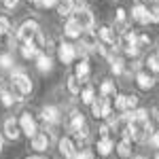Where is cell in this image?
<instances>
[{"mask_svg": "<svg viewBox=\"0 0 159 159\" xmlns=\"http://www.w3.org/2000/svg\"><path fill=\"white\" fill-rule=\"evenodd\" d=\"M21 55H24L25 60H32V57H38L40 55V51L34 43H24V47H21Z\"/></svg>", "mask_w": 159, "mask_h": 159, "instance_id": "2e32d148", "label": "cell"}, {"mask_svg": "<svg viewBox=\"0 0 159 159\" xmlns=\"http://www.w3.org/2000/svg\"><path fill=\"white\" fill-rule=\"evenodd\" d=\"M112 140L110 138H100L98 140V153L102 155V157H106V155H110V151H112Z\"/></svg>", "mask_w": 159, "mask_h": 159, "instance_id": "ac0fdd59", "label": "cell"}, {"mask_svg": "<svg viewBox=\"0 0 159 159\" xmlns=\"http://www.w3.org/2000/svg\"><path fill=\"white\" fill-rule=\"evenodd\" d=\"M13 100H15V98H13L9 91H7V93H2V104H4V106H11V104H13Z\"/></svg>", "mask_w": 159, "mask_h": 159, "instance_id": "d590c367", "label": "cell"}, {"mask_svg": "<svg viewBox=\"0 0 159 159\" xmlns=\"http://www.w3.org/2000/svg\"><path fill=\"white\" fill-rule=\"evenodd\" d=\"M117 153H119V157L127 159L132 155V142H129V140H121V142L117 144Z\"/></svg>", "mask_w": 159, "mask_h": 159, "instance_id": "44dd1931", "label": "cell"}, {"mask_svg": "<svg viewBox=\"0 0 159 159\" xmlns=\"http://www.w3.org/2000/svg\"><path fill=\"white\" fill-rule=\"evenodd\" d=\"M57 2H60V0H45L43 7H47V9H49V7H57Z\"/></svg>", "mask_w": 159, "mask_h": 159, "instance_id": "b9f144b4", "label": "cell"}, {"mask_svg": "<svg viewBox=\"0 0 159 159\" xmlns=\"http://www.w3.org/2000/svg\"><path fill=\"white\" fill-rule=\"evenodd\" d=\"M147 64H148V68H151L153 72H159V55H157V53L148 55V57H147Z\"/></svg>", "mask_w": 159, "mask_h": 159, "instance_id": "484cf974", "label": "cell"}, {"mask_svg": "<svg viewBox=\"0 0 159 159\" xmlns=\"http://www.w3.org/2000/svg\"><path fill=\"white\" fill-rule=\"evenodd\" d=\"M36 34H38V24L34 21V19H28V21L21 24L19 32H17V38H19L21 43H32Z\"/></svg>", "mask_w": 159, "mask_h": 159, "instance_id": "7a4b0ae2", "label": "cell"}, {"mask_svg": "<svg viewBox=\"0 0 159 159\" xmlns=\"http://www.w3.org/2000/svg\"><path fill=\"white\" fill-rule=\"evenodd\" d=\"M68 127L76 134L81 127H85V117H83L79 110H72V115H70V119H68Z\"/></svg>", "mask_w": 159, "mask_h": 159, "instance_id": "7c38bea8", "label": "cell"}, {"mask_svg": "<svg viewBox=\"0 0 159 159\" xmlns=\"http://www.w3.org/2000/svg\"><path fill=\"white\" fill-rule=\"evenodd\" d=\"M136 83H138L140 89H151V87L155 85V79H153L151 74H147V72H138L136 74Z\"/></svg>", "mask_w": 159, "mask_h": 159, "instance_id": "9a60e30c", "label": "cell"}, {"mask_svg": "<svg viewBox=\"0 0 159 159\" xmlns=\"http://www.w3.org/2000/svg\"><path fill=\"white\" fill-rule=\"evenodd\" d=\"M100 91H102V96H104V98L110 96V93H115V83H112V81H104V83L100 85Z\"/></svg>", "mask_w": 159, "mask_h": 159, "instance_id": "cb8c5ba5", "label": "cell"}, {"mask_svg": "<svg viewBox=\"0 0 159 159\" xmlns=\"http://www.w3.org/2000/svg\"><path fill=\"white\" fill-rule=\"evenodd\" d=\"M157 55H159V47H157Z\"/></svg>", "mask_w": 159, "mask_h": 159, "instance_id": "681fc988", "label": "cell"}, {"mask_svg": "<svg viewBox=\"0 0 159 159\" xmlns=\"http://www.w3.org/2000/svg\"><path fill=\"white\" fill-rule=\"evenodd\" d=\"M11 30V21L7 17H0V34H7Z\"/></svg>", "mask_w": 159, "mask_h": 159, "instance_id": "f546056e", "label": "cell"}, {"mask_svg": "<svg viewBox=\"0 0 159 159\" xmlns=\"http://www.w3.org/2000/svg\"><path fill=\"white\" fill-rule=\"evenodd\" d=\"M151 115H153V117H151V119H148V121H151V123H153V121L157 123V121H159V106H155V108L151 110Z\"/></svg>", "mask_w": 159, "mask_h": 159, "instance_id": "74e56055", "label": "cell"}, {"mask_svg": "<svg viewBox=\"0 0 159 159\" xmlns=\"http://www.w3.org/2000/svg\"><path fill=\"white\" fill-rule=\"evenodd\" d=\"M0 66H2V68H11L13 66V57L9 53H2V55H0Z\"/></svg>", "mask_w": 159, "mask_h": 159, "instance_id": "f1b7e54d", "label": "cell"}, {"mask_svg": "<svg viewBox=\"0 0 159 159\" xmlns=\"http://www.w3.org/2000/svg\"><path fill=\"white\" fill-rule=\"evenodd\" d=\"M148 142H151V147H153V148H159V132H155V134L151 136Z\"/></svg>", "mask_w": 159, "mask_h": 159, "instance_id": "d6a6232c", "label": "cell"}, {"mask_svg": "<svg viewBox=\"0 0 159 159\" xmlns=\"http://www.w3.org/2000/svg\"><path fill=\"white\" fill-rule=\"evenodd\" d=\"M125 98H127V96H117V100H115L117 110H123V112H125Z\"/></svg>", "mask_w": 159, "mask_h": 159, "instance_id": "1f68e13d", "label": "cell"}, {"mask_svg": "<svg viewBox=\"0 0 159 159\" xmlns=\"http://www.w3.org/2000/svg\"><path fill=\"white\" fill-rule=\"evenodd\" d=\"M4 148V140H2V134H0V151Z\"/></svg>", "mask_w": 159, "mask_h": 159, "instance_id": "ee69618b", "label": "cell"}, {"mask_svg": "<svg viewBox=\"0 0 159 159\" xmlns=\"http://www.w3.org/2000/svg\"><path fill=\"white\" fill-rule=\"evenodd\" d=\"M7 89H9L7 79H2V76H0V96H2V93H7Z\"/></svg>", "mask_w": 159, "mask_h": 159, "instance_id": "8d00e7d4", "label": "cell"}, {"mask_svg": "<svg viewBox=\"0 0 159 159\" xmlns=\"http://www.w3.org/2000/svg\"><path fill=\"white\" fill-rule=\"evenodd\" d=\"M57 55H60V60L64 61V64H70V61L76 57V47H74V45H70V43H61Z\"/></svg>", "mask_w": 159, "mask_h": 159, "instance_id": "52a82bcc", "label": "cell"}, {"mask_svg": "<svg viewBox=\"0 0 159 159\" xmlns=\"http://www.w3.org/2000/svg\"><path fill=\"white\" fill-rule=\"evenodd\" d=\"M17 2H19V0H2V4H4L7 9H15V7H17Z\"/></svg>", "mask_w": 159, "mask_h": 159, "instance_id": "ab89813d", "label": "cell"}, {"mask_svg": "<svg viewBox=\"0 0 159 159\" xmlns=\"http://www.w3.org/2000/svg\"><path fill=\"white\" fill-rule=\"evenodd\" d=\"M74 19L79 21V25H81L85 32L91 30V28H93V21H96V19H93V13L89 11V9H85V7H79V9H76V17H74Z\"/></svg>", "mask_w": 159, "mask_h": 159, "instance_id": "277c9868", "label": "cell"}, {"mask_svg": "<svg viewBox=\"0 0 159 159\" xmlns=\"http://www.w3.org/2000/svg\"><path fill=\"white\" fill-rule=\"evenodd\" d=\"M64 32H66V36H70V38H76V36H81L83 34V28L79 25V21L76 19H68L66 21V25H64Z\"/></svg>", "mask_w": 159, "mask_h": 159, "instance_id": "4fadbf2b", "label": "cell"}, {"mask_svg": "<svg viewBox=\"0 0 159 159\" xmlns=\"http://www.w3.org/2000/svg\"><path fill=\"white\" fill-rule=\"evenodd\" d=\"M25 159H40V157H25Z\"/></svg>", "mask_w": 159, "mask_h": 159, "instance_id": "bcb514c9", "label": "cell"}, {"mask_svg": "<svg viewBox=\"0 0 159 159\" xmlns=\"http://www.w3.org/2000/svg\"><path fill=\"white\" fill-rule=\"evenodd\" d=\"M19 127H21V132H24L28 138H32V136L38 134L36 121H34V117H32L30 112H21V117H19Z\"/></svg>", "mask_w": 159, "mask_h": 159, "instance_id": "3957f363", "label": "cell"}, {"mask_svg": "<svg viewBox=\"0 0 159 159\" xmlns=\"http://www.w3.org/2000/svg\"><path fill=\"white\" fill-rule=\"evenodd\" d=\"M132 19L140 21L142 25H147L148 21H151V13H148V9L144 4H136L134 9H132Z\"/></svg>", "mask_w": 159, "mask_h": 159, "instance_id": "9c48e42d", "label": "cell"}, {"mask_svg": "<svg viewBox=\"0 0 159 159\" xmlns=\"http://www.w3.org/2000/svg\"><path fill=\"white\" fill-rule=\"evenodd\" d=\"M138 51H140V47H138V45H134V47H127V49H125V53H127V55H138Z\"/></svg>", "mask_w": 159, "mask_h": 159, "instance_id": "60d3db41", "label": "cell"}, {"mask_svg": "<svg viewBox=\"0 0 159 159\" xmlns=\"http://www.w3.org/2000/svg\"><path fill=\"white\" fill-rule=\"evenodd\" d=\"M60 153L64 159H74L76 157V147L70 138H61L60 140Z\"/></svg>", "mask_w": 159, "mask_h": 159, "instance_id": "ba28073f", "label": "cell"}, {"mask_svg": "<svg viewBox=\"0 0 159 159\" xmlns=\"http://www.w3.org/2000/svg\"><path fill=\"white\" fill-rule=\"evenodd\" d=\"M68 91L70 93H81V81L76 79V76H68Z\"/></svg>", "mask_w": 159, "mask_h": 159, "instance_id": "603a6c76", "label": "cell"}, {"mask_svg": "<svg viewBox=\"0 0 159 159\" xmlns=\"http://www.w3.org/2000/svg\"><path fill=\"white\" fill-rule=\"evenodd\" d=\"M74 159H96V157H93L91 151H83V153H76V157H74Z\"/></svg>", "mask_w": 159, "mask_h": 159, "instance_id": "836d02e7", "label": "cell"}, {"mask_svg": "<svg viewBox=\"0 0 159 159\" xmlns=\"http://www.w3.org/2000/svg\"><path fill=\"white\" fill-rule=\"evenodd\" d=\"M49 142H51V132H45V134L38 132L36 136H32V148L38 151V153L47 151V148H49Z\"/></svg>", "mask_w": 159, "mask_h": 159, "instance_id": "5b68a950", "label": "cell"}, {"mask_svg": "<svg viewBox=\"0 0 159 159\" xmlns=\"http://www.w3.org/2000/svg\"><path fill=\"white\" fill-rule=\"evenodd\" d=\"M36 66H38L40 72H49V70H51V57H49V55H45V53H40V55L36 57Z\"/></svg>", "mask_w": 159, "mask_h": 159, "instance_id": "ffe728a7", "label": "cell"}, {"mask_svg": "<svg viewBox=\"0 0 159 159\" xmlns=\"http://www.w3.org/2000/svg\"><path fill=\"white\" fill-rule=\"evenodd\" d=\"M40 117H43V121H45V123H57V121H60V110L55 108V106H43Z\"/></svg>", "mask_w": 159, "mask_h": 159, "instance_id": "8fae6325", "label": "cell"}, {"mask_svg": "<svg viewBox=\"0 0 159 159\" xmlns=\"http://www.w3.org/2000/svg\"><path fill=\"white\" fill-rule=\"evenodd\" d=\"M110 68H112L115 74H121L123 72V60L121 57H112V60H110Z\"/></svg>", "mask_w": 159, "mask_h": 159, "instance_id": "4316f807", "label": "cell"}, {"mask_svg": "<svg viewBox=\"0 0 159 159\" xmlns=\"http://www.w3.org/2000/svg\"><path fill=\"white\" fill-rule=\"evenodd\" d=\"M72 11H74V0H60L57 2V13L61 17H68Z\"/></svg>", "mask_w": 159, "mask_h": 159, "instance_id": "e0dca14e", "label": "cell"}, {"mask_svg": "<svg viewBox=\"0 0 159 159\" xmlns=\"http://www.w3.org/2000/svg\"><path fill=\"white\" fill-rule=\"evenodd\" d=\"M11 83H13V89H15V93H17V100H24L21 96H28V93L32 91V81H30V76H28L25 72H21V70L13 72Z\"/></svg>", "mask_w": 159, "mask_h": 159, "instance_id": "6da1fadb", "label": "cell"}, {"mask_svg": "<svg viewBox=\"0 0 159 159\" xmlns=\"http://www.w3.org/2000/svg\"><path fill=\"white\" fill-rule=\"evenodd\" d=\"M100 138H108V134H110V125H100Z\"/></svg>", "mask_w": 159, "mask_h": 159, "instance_id": "e575fe53", "label": "cell"}, {"mask_svg": "<svg viewBox=\"0 0 159 159\" xmlns=\"http://www.w3.org/2000/svg\"><path fill=\"white\" fill-rule=\"evenodd\" d=\"M148 13H151V21L157 24V21H159V7H157V4H153V7L148 9Z\"/></svg>", "mask_w": 159, "mask_h": 159, "instance_id": "4dcf8cb0", "label": "cell"}, {"mask_svg": "<svg viewBox=\"0 0 159 159\" xmlns=\"http://www.w3.org/2000/svg\"><path fill=\"white\" fill-rule=\"evenodd\" d=\"M32 2H34L36 7H43V4H45V0H32Z\"/></svg>", "mask_w": 159, "mask_h": 159, "instance_id": "7bdbcfd3", "label": "cell"}, {"mask_svg": "<svg viewBox=\"0 0 159 159\" xmlns=\"http://www.w3.org/2000/svg\"><path fill=\"white\" fill-rule=\"evenodd\" d=\"M19 132H21L19 121H17L15 117H9V119L4 121V136H7L9 140H17V138H19Z\"/></svg>", "mask_w": 159, "mask_h": 159, "instance_id": "8992f818", "label": "cell"}, {"mask_svg": "<svg viewBox=\"0 0 159 159\" xmlns=\"http://www.w3.org/2000/svg\"><path fill=\"white\" fill-rule=\"evenodd\" d=\"M79 81H85L87 76H89V64H87V60H81L79 64H76V74H74Z\"/></svg>", "mask_w": 159, "mask_h": 159, "instance_id": "d6986e66", "label": "cell"}, {"mask_svg": "<svg viewBox=\"0 0 159 159\" xmlns=\"http://www.w3.org/2000/svg\"><path fill=\"white\" fill-rule=\"evenodd\" d=\"M117 21H119V24L125 21V9H117Z\"/></svg>", "mask_w": 159, "mask_h": 159, "instance_id": "f35d334b", "label": "cell"}, {"mask_svg": "<svg viewBox=\"0 0 159 159\" xmlns=\"http://www.w3.org/2000/svg\"><path fill=\"white\" fill-rule=\"evenodd\" d=\"M136 2H138V4H142V2H144V0H136Z\"/></svg>", "mask_w": 159, "mask_h": 159, "instance_id": "f6af8a7d", "label": "cell"}, {"mask_svg": "<svg viewBox=\"0 0 159 159\" xmlns=\"http://www.w3.org/2000/svg\"><path fill=\"white\" fill-rule=\"evenodd\" d=\"M102 108H104V98H98L91 102V115L96 119H102Z\"/></svg>", "mask_w": 159, "mask_h": 159, "instance_id": "7402d4cb", "label": "cell"}, {"mask_svg": "<svg viewBox=\"0 0 159 159\" xmlns=\"http://www.w3.org/2000/svg\"><path fill=\"white\" fill-rule=\"evenodd\" d=\"M81 45H85L87 49H98L100 40H98V36H96L91 30H87V32H83V34H81Z\"/></svg>", "mask_w": 159, "mask_h": 159, "instance_id": "5bb4252c", "label": "cell"}, {"mask_svg": "<svg viewBox=\"0 0 159 159\" xmlns=\"http://www.w3.org/2000/svg\"><path fill=\"white\" fill-rule=\"evenodd\" d=\"M100 38H102V43H106V45H119V36H117V32L108 28V25H104V28H100Z\"/></svg>", "mask_w": 159, "mask_h": 159, "instance_id": "30bf717a", "label": "cell"}, {"mask_svg": "<svg viewBox=\"0 0 159 159\" xmlns=\"http://www.w3.org/2000/svg\"><path fill=\"white\" fill-rule=\"evenodd\" d=\"M81 100H83V102H85V104H91V102H93V87H85V89H83V93H81Z\"/></svg>", "mask_w": 159, "mask_h": 159, "instance_id": "83f0119b", "label": "cell"}, {"mask_svg": "<svg viewBox=\"0 0 159 159\" xmlns=\"http://www.w3.org/2000/svg\"><path fill=\"white\" fill-rule=\"evenodd\" d=\"M155 159H159V155H155Z\"/></svg>", "mask_w": 159, "mask_h": 159, "instance_id": "c3c4849f", "label": "cell"}, {"mask_svg": "<svg viewBox=\"0 0 159 159\" xmlns=\"http://www.w3.org/2000/svg\"><path fill=\"white\" fill-rule=\"evenodd\" d=\"M136 106H138V96H134V93L127 96V98H125V112H132Z\"/></svg>", "mask_w": 159, "mask_h": 159, "instance_id": "d4e9b609", "label": "cell"}, {"mask_svg": "<svg viewBox=\"0 0 159 159\" xmlns=\"http://www.w3.org/2000/svg\"><path fill=\"white\" fill-rule=\"evenodd\" d=\"M134 159H144V157H134Z\"/></svg>", "mask_w": 159, "mask_h": 159, "instance_id": "7dc6e473", "label": "cell"}]
</instances>
